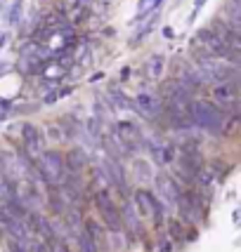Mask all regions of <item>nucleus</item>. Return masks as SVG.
Instances as JSON below:
<instances>
[{
	"label": "nucleus",
	"mask_w": 241,
	"mask_h": 252,
	"mask_svg": "<svg viewBox=\"0 0 241 252\" xmlns=\"http://www.w3.org/2000/svg\"><path fill=\"white\" fill-rule=\"evenodd\" d=\"M0 121H5V113H2V111H0Z\"/></svg>",
	"instance_id": "obj_30"
},
{
	"label": "nucleus",
	"mask_w": 241,
	"mask_h": 252,
	"mask_svg": "<svg viewBox=\"0 0 241 252\" xmlns=\"http://www.w3.org/2000/svg\"><path fill=\"white\" fill-rule=\"evenodd\" d=\"M22 134H24V146H26V154L29 156H38L43 151V137H40V130H38L36 125L24 123Z\"/></svg>",
	"instance_id": "obj_8"
},
{
	"label": "nucleus",
	"mask_w": 241,
	"mask_h": 252,
	"mask_svg": "<svg viewBox=\"0 0 241 252\" xmlns=\"http://www.w3.org/2000/svg\"><path fill=\"white\" fill-rule=\"evenodd\" d=\"M132 170L137 172V177H140V179H144V177L149 179V177H152V167H149V163H147V160H142V158H135V160H132Z\"/></svg>",
	"instance_id": "obj_16"
},
{
	"label": "nucleus",
	"mask_w": 241,
	"mask_h": 252,
	"mask_svg": "<svg viewBox=\"0 0 241 252\" xmlns=\"http://www.w3.org/2000/svg\"><path fill=\"white\" fill-rule=\"evenodd\" d=\"M175 160V146L173 144H161V149H159V163H173Z\"/></svg>",
	"instance_id": "obj_15"
},
{
	"label": "nucleus",
	"mask_w": 241,
	"mask_h": 252,
	"mask_svg": "<svg viewBox=\"0 0 241 252\" xmlns=\"http://www.w3.org/2000/svg\"><path fill=\"white\" fill-rule=\"evenodd\" d=\"M52 252H71V248H69L64 241H57L55 248H52Z\"/></svg>",
	"instance_id": "obj_21"
},
{
	"label": "nucleus",
	"mask_w": 241,
	"mask_h": 252,
	"mask_svg": "<svg viewBox=\"0 0 241 252\" xmlns=\"http://www.w3.org/2000/svg\"><path fill=\"white\" fill-rule=\"evenodd\" d=\"M5 40H7V35H5V33H0V50H2V45H5Z\"/></svg>",
	"instance_id": "obj_28"
},
{
	"label": "nucleus",
	"mask_w": 241,
	"mask_h": 252,
	"mask_svg": "<svg viewBox=\"0 0 241 252\" xmlns=\"http://www.w3.org/2000/svg\"><path fill=\"white\" fill-rule=\"evenodd\" d=\"M144 71H147V76L152 78V80H161L165 71V59L161 55H152L149 62L144 64Z\"/></svg>",
	"instance_id": "obj_11"
},
{
	"label": "nucleus",
	"mask_w": 241,
	"mask_h": 252,
	"mask_svg": "<svg viewBox=\"0 0 241 252\" xmlns=\"http://www.w3.org/2000/svg\"><path fill=\"white\" fill-rule=\"evenodd\" d=\"M38 175L43 182H47L50 187H59L66 179V170H64V158L57 154V151H40L38 154Z\"/></svg>",
	"instance_id": "obj_2"
},
{
	"label": "nucleus",
	"mask_w": 241,
	"mask_h": 252,
	"mask_svg": "<svg viewBox=\"0 0 241 252\" xmlns=\"http://www.w3.org/2000/svg\"><path fill=\"white\" fill-rule=\"evenodd\" d=\"M161 2H163V0H140V2H137V17H135V22L142 19L147 12H156L161 7Z\"/></svg>",
	"instance_id": "obj_13"
},
{
	"label": "nucleus",
	"mask_w": 241,
	"mask_h": 252,
	"mask_svg": "<svg viewBox=\"0 0 241 252\" xmlns=\"http://www.w3.org/2000/svg\"><path fill=\"white\" fill-rule=\"evenodd\" d=\"M213 99L218 101V106H222L225 113H237L239 111V92L234 83H218L213 88Z\"/></svg>",
	"instance_id": "obj_5"
},
{
	"label": "nucleus",
	"mask_w": 241,
	"mask_h": 252,
	"mask_svg": "<svg viewBox=\"0 0 241 252\" xmlns=\"http://www.w3.org/2000/svg\"><path fill=\"white\" fill-rule=\"evenodd\" d=\"M156 189H159V193H161V203L165 205H170V208H175V200L180 196V187H177V182L173 177L168 175H159L156 177Z\"/></svg>",
	"instance_id": "obj_7"
},
{
	"label": "nucleus",
	"mask_w": 241,
	"mask_h": 252,
	"mask_svg": "<svg viewBox=\"0 0 241 252\" xmlns=\"http://www.w3.org/2000/svg\"><path fill=\"white\" fill-rule=\"evenodd\" d=\"M7 248H10V252H29V250H26V245H22V243L14 241V238L7 243Z\"/></svg>",
	"instance_id": "obj_20"
},
{
	"label": "nucleus",
	"mask_w": 241,
	"mask_h": 252,
	"mask_svg": "<svg viewBox=\"0 0 241 252\" xmlns=\"http://www.w3.org/2000/svg\"><path fill=\"white\" fill-rule=\"evenodd\" d=\"M85 163V158H83V151L80 149H74V151H69L64 158V170L69 175H78L80 172V167Z\"/></svg>",
	"instance_id": "obj_12"
},
{
	"label": "nucleus",
	"mask_w": 241,
	"mask_h": 252,
	"mask_svg": "<svg viewBox=\"0 0 241 252\" xmlns=\"http://www.w3.org/2000/svg\"><path fill=\"white\" fill-rule=\"evenodd\" d=\"M0 109H10V101L5 97H0Z\"/></svg>",
	"instance_id": "obj_25"
},
{
	"label": "nucleus",
	"mask_w": 241,
	"mask_h": 252,
	"mask_svg": "<svg viewBox=\"0 0 241 252\" xmlns=\"http://www.w3.org/2000/svg\"><path fill=\"white\" fill-rule=\"evenodd\" d=\"M187 113H189V118L194 123V127H201L203 132H210V134L220 132L222 125H225V111L220 109L218 104H213V101L192 99L187 104Z\"/></svg>",
	"instance_id": "obj_1"
},
{
	"label": "nucleus",
	"mask_w": 241,
	"mask_h": 252,
	"mask_svg": "<svg viewBox=\"0 0 241 252\" xmlns=\"http://www.w3.org/2000/svg\"><path fill=\"white\" fill-rule=\"evenodd\" d=\"M97 80H102V73H95V76L90 78V83H97Z\"/></svg>",
	"instance_id": "obj_27"
},
{
	"label": "nucleus",
	"mask_w": 241,
	"mask_h": 252,
	"mask_svg": "<svg viewBox=\"0 0 241 252\" xmlns=\"http://www.w3.org/2000/svg\"><path fill=\"white\" fill-rule=\"evenodd\" d=\"M5 71H7V66H5V64H0V73H5Z\"/></svg>",
	"instance_id": "obj_29"
},
{
	"label": "nucleus",
	"mask_w": 241,
	"mask_h": 252,
	"mask_svg": "<svg viewBox=\"0 0 241 252\" xmlns=\"http://www.w3.org/2000/svg\"><path fill=\"white\" fill-rule=\"evenodd\" d=\"M31 248H33L36 252H52V248H50L47 243H45V241H38V238L31 243Z\"/></svg>",
	"instance_id": "obj_19"
},
{
	"label": "nucleus",
	"mask_w": 241,
	"mask_h": 252,
	"mask_svg": "<svg viewBox=\"0 0 241 252\" xmlns=\"http://www.w3.org/2000/svg\"><path fill=\"white\" fill-rule=\"evenodd\" d=\"M95 205H97V210L102 212V217H104V221L109 224L111 231H123L120 212L116 210V205H114V200H111V196H109V191H107V189L95 191Z\"/></svg>",
	"instance_id": "obj_4"
},
{
	"label": "nucleus",
	"mask_w": 241,
	"mask_h": 252,
	"mask_svg": "<svg viewBox=\"0 0 241 252\" xmlns=\"http://www.w3.org/2000/svg\"><path fill=\"white\" fill-rule=\"evenodd\" d=\"M132 106L140 111L142 116L152 118V116L159 113V99L154 97V94H149V92H140V94L135 97V104H132Z\"/></svg>",
	"instance_id": "obj_9"
},
{
	"label": "nucleus",
	"mask_w": 241,
	"mask_h": 252,
	"mask_svg": "<svg viewBox=\"0 0 241 252\" xmlns=\"http://www.w3.org/2000/svg\"><path fill=\"white\" fill-rule=\"evenodd\" d=\"M120 221L132 231V233H140L142 231V221H140V215H137V210L132 203H125L123 205V215H120Z\"/></svg>",
	"instance_id": "obj_10"
},
{
	"label": "nucleus",
	"mask_w": 241,
	"mask_h": 252,
	"mask_svg": "<svg viewBox=\"0 0 241 252\" xmlns=\"http://www.w3.org/2000/svg\"><path fill=\"white\" fill-rule=\"evenodd\" d=\"M168 231H170L173 241H185V231H182V224L177 220H168Z\"/></svg>",
	"instance_id": "obj_17"
},
{
	"label": "nucleus",
	"mask_w": 241,
	"mask_h": 252,
	"mask_svg": "<svg viewBox=\"0 0 241 252\" xmlns=\"http://www.w3.org/2000/svg\"><path fill=\"white\" fill-rule=\"evenodd\" d=\"M201 5H203V0H197V2H194V14L201 10Z\"/></svg>",
	"instance_id": "obj_26"
},
{
	"label": "nucleus",
	"mask_w": 241,
	"mask_h": 252,
	"mask_svg": "<svg viewBox=\"0 0 241 252\" xmlns=\"http://www.w3.org/2000/svg\"><path fill=\"white\" fill-rule=\"evenodd\" d=\"M197 40H203L201 45H203L213 57L227 55V43H225V38H222L215 29H201V31L197 33Z\"/></svg>",
	"instance_id": "obj_6"
},
{
	"label": "nucleus",
	"mask_w": 241,
	"mask_h": 252,
	"mask_svg": "<svg viewBox=\"0 0 241 252\" xmlns=\"http://www.w3.org/2000/svg\"><path fill=\"white\" fill-rule=\"evenodd\" d=\"M22 14H24V0H14L10 12H7V22H10L12 26L22 24Z\"/></svg>",
	"instance_id": "obj_14"
},
{
	"label": "nucleus",
	"mask_w": 241,
	"mask_h": 252,
	"mask_svg": "<svg viewBox=\"0 0 241 252\" xmlns=\"http://www.w3.org/2000/svg\"><path fill=\"white\" fill-rule=\"evenodd\" d=\"M132 205H137L140 208V217H152L154 221H156V226H161L163 224V203L159 200V198L154 196L152 191H137L135 193V198H132Z\"/></svg>",
	"instance_id": "obj_3"
},
{
	"label": "nucleus",
	"mask_w": 241,
	"mask_h": 252,
	"mask_svg": "<svg viewBox=\"0 0 241 252\" xmlns=\"http://www.w3.org/2000/svg\"><path fill=\"white\" fill-rule=\"evenodd\" d=\"M128 78H130V68L123 66V68H120V80H128Z\"/></svg>",
	"instance_id": "obj_24"
},
{
	"label": "nucleus",
	"mask_w": 241,
	"mask_h": 252,
	"mask_svg": "<svg viewBox=\"0 0 241 252\" xmlns=\"http://www.w3.org/2000/svg\"><path fill=\"white\" fill-rule=\"evenodd\" d=\"M47 134H50V139H55V142H62V139H64V132L59 130V125H50V127H47Z\"/></svg>",
	"instance_id": "obj_18"
},
{
	"label": "nucleus",
	"mask_w": 241,
	"mask_h": 252,
	"mask_svg": "<svg viewBox=\"0 0 241 252\" xmlns=\"http://www.w3.org/2000/svg\"><path fill=\"white\" fill-rule=\"evenodd\" d=\"M57 101V92H50V94H45V104H55Z\"/></svg>",
	"instance_id": "obj_23"
},
{
	"label": "nucleus",
	"mask_w": 241,
	"mask_h": 252,
	"mask_svg": "<svg viewBox=\"0 0 241 252\" xmlns=\"http://www.w3.org/2000/svg\"><path fill=\"white\" fill-rule=\"evenodd\" d=\"M90 0H74V5L71 7H76V10H88Z\"/></svg>",
	"instance_id": "obj_22"
}]
</instances>
